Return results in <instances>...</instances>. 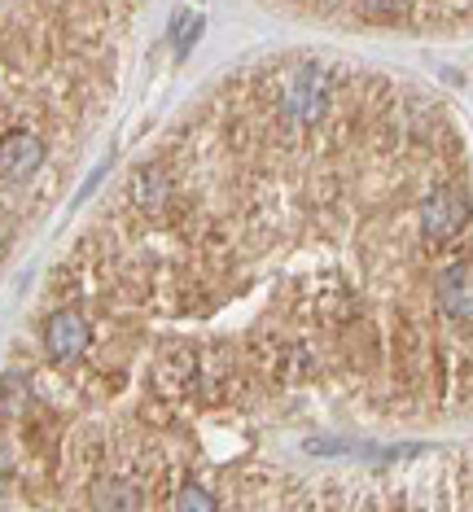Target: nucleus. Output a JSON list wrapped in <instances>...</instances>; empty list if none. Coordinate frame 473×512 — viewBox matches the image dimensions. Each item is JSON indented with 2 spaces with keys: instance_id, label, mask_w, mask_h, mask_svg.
<instances>
[{
  "instance_id": "nucleus-10",
  "label": "nucleus",
  "mask_w": 473,
  "mask_h": 512,
  "mask_svg": "<svg viewBox=\"0 0 473 512\" xmlns=\"http://www.w3.org/2000/svg\"><path fill=\"white\" fill-rule=\"evenodd\" d=\"M0 486H5V464H0Z\"/></svg>"
},
{
  "instance_id": "nucleus-6",
  "label": "nucleus",
  "mask_w": 473,
  "mask_h": 512,
  "mask_svg": "<svg viewBox=\"0 0 473 512\" xmlns=\"http://www.w3.org/2000/svg\"><path fill=\"white\" fill-rule=\"evenodd\" d=\"M141 486L128 482V477H101L92 486V512H141Z\"/></svg>"
},
{
  "instance_id": "nucleus-9",
  "label": "nucleus",
  "mask_w": 473,
  "mask_h": 512,
  "mask_svg": "<svg viewBox=\"0 0 473 512\" xmlns=\"http://www.w3.org/2000/svg\"><path fill=\"white\" fill-rule=\"evenodd\" d=\"M176 512H215V495L202 482H184L176 491Z\"/></svg>"
},
{
  "instance_id": "nucleus-2",
  "label": "nucleus",
  "mask_w": 473,
  "mask_h": 512,
  "mask_svg": "<svg viewBox=\"0 0 473 512\" xmlns=\"http://www.w3.org/2000/svg\"><path fill=\"white\" fill-rule=\"evenodd\" d=\"M438 311L456 324H473V259H456L434 281Z\"/></svg>"
},
{
  "instance_id": "nucleus-3",
  "label": "nucleus",
  "mask_w": 473,
  "mask_h": 512,
  "mask_svg": "<svg viewBox=\"0 0 473 512\" xmlns=\"http://www.w3.org/2000/svg\"><path fill=\"white\" fill-rule=\"evenodd\" d=\"M88 346H92L88 320L79 316L75 307L53 311L49 324H44V351H49V359H57V364H71V359H79Z\"/></svg>"
},
{
  "instance_id": "nucleus-4",
  "label": "nucleus",
  "mask_w": 473,
  "mask_h": 512,
  "mask_svg": "<svg viewBox=\"0 0 473 512\" xmlns=\"http://www.w3.org/2000/svg\"><path fill=\"white\" fill-rule=\"evenodd\" d=\"M329 106V79L320 71H298L281 92V110L294 123H316Z\"/></svg>"
},
{
  "instance_id": "nucleus-7",
  "label": "nucleus",
  "mask_w": 473,
  "mask_h": 512,
  "mask_svg": "<svg viewBox=\"0 0 473 512\" xmlns=\"http://www.w3.org/2000/svg\"><path fill=\"white\" fill-rule=\"evenodd\" d=\"M132 193H136V202H141V206H158L167 197V171L163 167H141V171H136Z\"/></svg>"
},
{
  "instance_id": "nucleus-8",
  "label": "nucleus",
  "mask_w": 473,
  "mask_h": 512,
  "mask_svg": "<svg viewBox=\"0 0 473 512\" xmlns=\"http://www.w3.org/2000/svg\"><path fill=\"white\" fill-rule=\"evenodd\" d=\"M202 27H206L202 14H193V9H180V14L171 18V44H176L180 53H189V49H193V40L202 36Z\"/></svg>"
},
{
  "instance_id": "nucleus-5",
  "label": "nucleus",
  "mask_w": 473,
  "mask_h": 512,
  "mask_svg": "<svg viewBox=\"0 0 473 512\" xmlns=\"http://www.w3.org/2000/svg\"><path fill=\"white\" fill-rule=\"evenodd\" d=\"M44 162V145L36 132L14 127V132L0 136V180H27L36 176V167Z\"/></svg>"
},
{
  "instance_id": "nucleus-1",
  "label": "nucleus",
  "mask_w": 473,
  "mask_h": 512,
  "mask_svg": "<svg viewBox=\"0 0 473 512\" xmlns=\"http://www.w3.org/2000/svg\"><path fill=\"white\" fill-rule=\"evenodd\" d=\"M469 197L460 184H438V189H430V197L421 202V228L430 241H447L456 237V232H465L469 224Z\"/></svg>"
}]
</instances>
